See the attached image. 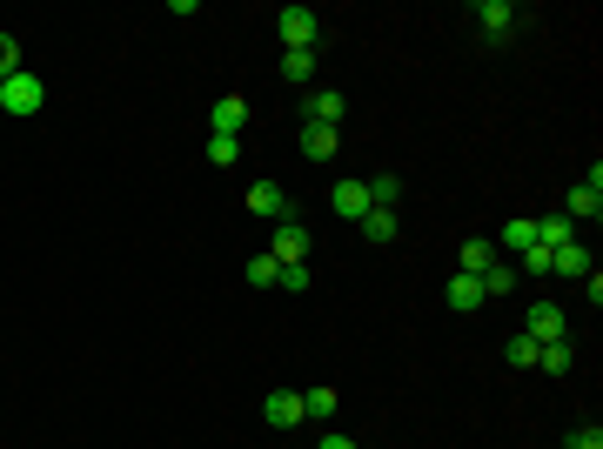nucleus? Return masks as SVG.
<instances>
[{"label":"nucleus","instance_id":"obj_5","mask_svg":"<svg viewBox=\"0 0 603 449\" xmlns=\"http://www.w3.org/2000/svg\"><path fill=\"white\" fill-rule=\"evenodd\" d=\"M523 336H530V342H563V336H570V322H563L557 302H530V315H523Z\"/></svg>","mask_w":603,"mask_h":449},{"label":"nucleus","instance_id":"obj_12","mask_svg":"<svg viewBox=\"0 0 603 449\" xmlns=\"http://www.w3.org/2000/svg\"><path fill=\"white\" fill-rule=\"evenodd\" d=\"M242 128H248V101H242V94H222V101H215V135L242 141Z\"/></svg>","mask_w":603,"mask_h":449},{"label":"nucleus","instance_id":"obj_2","mask_svg":"<svg viewBox=\"0 0 603 449\" xmlns=\"http://www.w3.org/2000/svg\"><path fill=\"white\" fill-rule=\"evenodd\" d=\"M309 248H315V235L295 222V215H282V228L268 235V255H275V262H309Z\"/></svg>","mask_w":603,"mask_h":449},{"label":"nucleus","instance_id":"obj_29","mask_svg":"<svg viewBox=\"0 0 603 449\" xmlns=\"http://www.w3.org/2000/svg\"><path fill=\"white\" fill-rule=\"evenodd\" d=\"M275 289H309V262H282V275H275Z\"/></svg>","mask_w":603,"mask_h":449},{"label":"nucleus","instance_id":"obj_27","mask_svg":"<svg viewBox=\"0 0 603 449\" xmlns=\"http://www.w3.org/2000/svg\"><path fill=\"white\" fill-rule=\"evenodd\" d=\"M275 275H282L275 255H255V262H248V282H255V289H275Z\"/></svg>","mask_w":603,"mask_h":449},{"label":"nucleus","instance_id":"obj_21","mask_svg":"<svg viewBox=\"0 0 603 449\" xmlns=\"http://www.w3.org/2000/svg\"><path fill=\"white\" fill-rule=\"evenodd\" d=\"M516 275H530V282H543V275H550V248H543V242H530L523 255H516Z\"/></svg>","mask_w":603,"mask_h":449},{"label":"nucleus","instance_id":"obj_13","mask_svg":"<svg viewBox=\"0 0 603 449\" xmlns=\"http://www.w3.org/2000/svg\"><path fill=\"white\" fill-rule=\"evenodd\" d=\"M315 61H322V47H289V54H282V74L302 81V88H315Z\"/></svg>","mask_w":603,"mask_h":449},{"label":"nucleus","instance_id":"obj_10","mask_svg":"<svg viewBox=\"0 0 603 449\" xmlns=\"http://www.w3.org/2000/svg\"><path fill=\"white\" fill-rule=\"evenodd\" d=\"M550 275H570V282L590 275V248H583V235L577 242H563V248H550Z\"/></svg>","mask_w":603,"mask_h":449},{"label":"nucleus","instance_id":"obj_14","mask_svg":"<svg viewBox=\"0 0 603 449\" xmlns=\"http://www.w3.org/2000/svg\"><path fill=\"white\" fill-rule=\"evenodd\" d=\"M248 208H255V215H275V222H282V215H289V195H282L275 181H255V188H248Z\"/></svg>","mask_w":603,"mask_h":449},{"label":"nucleus","instance_id":"obj_19","mask_svg":"<svg viewBox=\"0 0 603 449\" xmlns=\"http://www.w3.org/2000/svg\"><path fill=\"white\" fill-rule=\"evenodd\" d=\"M362 235H369V242H396V235H402L396 208H369V215H362Z\"/></svg>","mask_w":603,"mask_h":449},{"label":"nucleus","instance_id":"obj_22","mask_svg":"<svg viewBox=\"0 0 603 449\" xmlns=\"http://www.w3.org/2000/svg\"><path fill=\"white\" fill-rule=\"evenodd\" d=\"M402 202V181L396 175H369V208H396Z\"/></svg>","mask_w":603,"mask_h":449},{"label":"nucleus","instance_id":"obj_6","mask_svg":"<svg viewBox=\"0 0 603 449\" xmlns=\"http://www.w3.org/2000/svg\"><path fill=\"white\" fill-rule=\"evenodd\" d=\"M302 114H309L315 128H335V121L349 114V94H342V88H309V94H302Z\"/></svg>","mask_w":603,"mask_h":449},{"label":"nucleus","instance_id":"obj_18","mask_svg":"<svg viewBox=\"0 0 603 449\" xmlns=\"http://www.w3.org/2000/svg\"><path fill=\"white\" fill-rule=\"evenodd\" d=\"M490 262H496V242H490V235H469V242H463V275H483Z\"/></svg>","mask_w":603,"mask_h":449},{"label":"nucleus","instance_id":"obj_30","mask_svg":"<svg viewBox=\"0 0 603 449\" xmlns=\"http://www.w3.org/2000/svg\"><path fill=\"white\" fill-rule=\"evenodd\" d=\"M563 449H603V429H597V423H583V429H577V436H570Z\"/></svg>","mask_w":603,"mask_h":449},{"label":"nucleus","instance_id":"obj_7","mask_svg":"<svg viewBox=\"0 0 603 449\" xmlns=\"http://www.w3.org/2000/svg\"><path fill=\"white\" fill-rule=\"evenodd\" d=\"M469 14H476V27H483L490 41H503V34H510V27L523 21V7H516V0H476Z\"/></svg>","mask_w":603,"mask_h":449},{"label":"nucleus","instance_id":"obj_24","mask_svg":"<svg viewBox=\"0 0 603 449\" xmlns=\"http://www.w3.org/2000/svg\"><path fill=\"white\" fill-rule=\"evenodd\" d=\"M536 349H543V342L510 336V342H503V362H510V369H536Z\"/></svg>","mask_w":603,"mask_h":449},{"label":"nucleus","instance_id":"obj_11","mask_svg":"<svg viewBox=\"0 0 603 449\" xmlns=\"http://www.w3.org/2000/svg\"><path fill=\"white\" fill-rule=\"evenodd\" d=\"M483 302H490V295H483V282H476V275H449V309L456 315H469V309H483Z\"/></svg>","mask_w":603,"mask_h":449},{"label":"nucleus","instance_id":"obj_28","mask_svg":"<svg viewBox=\"0 0 603 449\" xmlns=\"http://www.w3.org/2000/svg\"><path fill=\"white\" fill-rule=\"evenodd\" d=\"M7 74H21V41H14V34H0V81H7Z\"/></svg>","mask_w":603,"mask_h":449},{"label":"nucleus","instance_id":"obj_4","mask_svg":"<svg viewBox=\"0 0 603 449\" xmlns=\"http://www.w3.org/2000/svg\"><path fill=\"white\" fill-rule=\"evenodd\" d=\"M275 27H282V41H289V47H322V21H315V7H282Z\"/></svg>","mask_w":603,"mask_h":449},{"label":"nucleus","instance_id":"obj_9","mask_svg":"<svg viewBox=\"0 0 603 449\" xmlns=\"http://www.w3.org/2000/svg\"><path fill=\"white\" fill-rule=\"evenodd\" d=\"M335 215H342V222H362V215H369V181H335Z\"/></svg>","mask_w":603,"mask_h":449},{"label":"nucleus","instance_id":"obj_26","mask_svg":"<svg viewBox=\"0 0 603 449\" xmlns=\"http://www.w3.org/2000/svg\"><path fill=\"white\" fill-rule=\"evenodd\" d=\"M476 282H483V295H503V289H516V269H510V262H490Z\"/></svg>","mask_w":603,"mask_h":449},{"label":"nucleus","instance_id":"obj_25","mask_svg":"<svg viewBox=\"0 0 603 449\" xmlns=\"http://www.w3.org/2000/svg\"><path fill=\"white\" fill-rule=\"evenodd\" d=\"M208 161H215V168H235V161H242V141L235 135H208Z\"/></svg>","mask_w":603,"mask_h":449},{"label":"nucleus","instance_id":"obj_31","mask_svg":"<svg viewBox=\"0 0 603 449\" xmlns=\"http://www.w3.org/2000/svg\"><path fill=\"white\" fill-rule=\"evenodd\" d=\"M322 449H362L356 436H342V429H322Z\"/></svg>","mask_w":603,"mask_h":449},{"label":"nucleus","instance_id":"obj_23","mask_svg":"<svg viewBox=\"0 0 603 449\" xmlns=\"http://www.w3.org/2000/svg\"><path fill=\"white\" fill-rule=\"evenodd\" d=\"M530 242H536V222H523V215H516V222H503V235H496V248H516V255H523Z\"/></svg>","mask_w":603,"mask_h":449},{"label":"nucleus","instance_id":"obj_17","mask_svg":"<svg viewBox=\"0 0 603 449\" xmlns=\"http://www.w3.org/2000/svg\"><path fill=\"white\" fill-rule=\"evenodd\" d=\"M335 148H342V135H335V128H315V121L302 128V155H309V161H329Z\"/></svg>","mask_w":603,"mask_h":449},{"label":"nucleus","instance_id":"obj_16","mask_svg":"<svg viewBox=\"0 0 603 449\" xmlns=\"http://www.w3.org/2000/svg\"><path fill=\"white\" fill-rule=\"evenodd\" d=\"M335 409H342V396H335L329 382H322V389H302V416H309V423H329Z\"/></svg>","mask_w":603,"mask_h":449},{"label":"nucleus","instance_id":"obj_1","mask_svg":"<svg viewBox=\"0 0 603 449\" xmlns=\"http://www.w3.org/2000/svg\"><path fill=\"white\" fill-rule=\"evenodd\" d=\"M0 108L21 114V121H27V114H41L47 108V81H41V74H7V81H0Z\"/></svg>","mask_w":603,"mask_h":449},{"label":"nucleus","instance_id":"obj_8","mask_svg":"<svg viewBox=\"0 0 603 449\" xmlns=\"http://www.w3.org/2000/svg\"><path fill=\"white\" fill-rule=\"evenodd\" d=\"M262 416H268V429H295V423H309V416H302V389H268Z\"/></svg>","mask_w":603,"mask_h":449},{"label":"nucleus","instance_id":"obj_3","mask_svg":"<svg viewBox=\"0 0 603 449\" xmlns=\"http://www.w3.org/2000/svg\"><path fill=\"white\" fill-rule=\"evenodd\" d=\"M563 215H570V222H597L603 215V168H590V181H577V188L563 195Z\"/></svg>","mask_w":603,"mask_h":449},{"label":"nucleus","instance_id":"obj_20","mask_svg":"<svg viewBox=\"0 0 603 449\" xmlns=\"http://www.w3.org/2000/svg\"><path fill=\"white\" fill-rule=\"evenodd\" d=\"M570 342H543V349H536V369H550V376H570Z\"/></svg>","mask_w":603,"mask_h":449},{"label":"nucleus","instance_id":"obj_15","mask_svg":"<svg viewBox=\"0 0 603 449\" xmlns=\"http://www.w3.org/2000/svg\"><path fill=\"white\" fill-rule=\"evenodd\" d=\"M536 242H543V248H563V242H577V222H570V215L557 208V215H543V222H536Z\"/></svg>","mask_w":603,"mask_h":449}]
</instances>
